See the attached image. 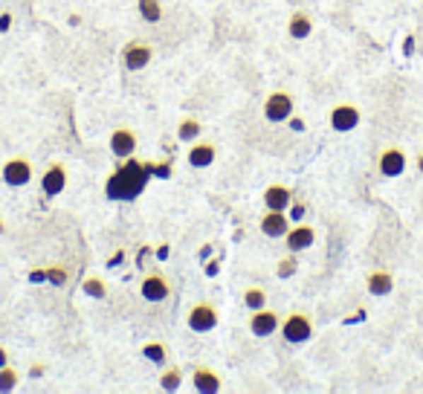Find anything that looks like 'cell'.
<instances>
[{
	"instance_id": "4fadbf2b",
	"label": "cell",
	"mask_w": 423,
	"mask_h": 394,
	"mask_svg": "<svg viewBox=\"0 0 423 394\" xmlns=\"http://www.w3.org/2000/svg\"><path fill=\"white\" fill-rule=\"evenodd\" d=\"M313 241H316V229H313V226H305V224L287 229V235H284V244H287L290 253H301V250L313 247Z\"/></svg>"
},
{
	"instance_id": "30bf717a",
	"label": "cell",
	"mask_w": 423,
	"mask_h": 394,
	"mask_svg": "<svg viewBox=\"0 0 423 394\" xmlns=\"http://www.w3.org/2000/svg\"><path fill=\"white\" fill-rule=\"evenodd\" d=\"M279 325H282L279 313L276 311H267V308H258L250 316V330L255 333V337H273V333L279 330Z\"/></svg>"
},
{
	"instance_id": "603a6c76",
	"label": "cell",
	"mask_w": 423,
	"mask_h": 394,
	"mask_svg": "<svg viewBox=\"0 0 423 394\" xmlns=\"http://www.w3.org/2000/svg\"><path fill=\"white\" fill-rule=\"evenodd\" d=\"M180 383H183V371H180L177 366H168V369L160 374V388H163V391H177Z\"/></svg>"
},
{
	"instance_id": "74e56055",
	"label": "cell",
	"mask_w": 423,
	"mask_h": 394,
	"mask_svg": "<svg viewBox=\"0 0 423 394\" xmlns=\"http://www.w3.org/2000/svg\"><path fill=\"white\" fill-rule=\"evenodd\" d=\"M6 232V224H4V218H0V235H4Z\"/></svg>"
},
{
	"instance_id": "4dcf8cb0",
	"label": "cell",
	"mask_w": 423,
	"mask_h": 394,
	"mask_svg": "<svg viewBox=\"0 0 423 394\" xmlns=\"http://www.w3.org/2000/svg\"><path fill=\"white\" fill-rule=\"evenodd\" d=\"M122 264H125V253L119 250V253H113V255L108 258V264H105V267H110V270H113V267H122Z\"/></svg>"
},
{
	"instance_id": "ac0fdd59",
	"label": "cell",
	"mask_w": 423,
	"mask_h": 394,
	"mask_svg": "<svg viewBox=\"0 0 423 394\" xmlns=\"http://www.w3.org/2000/svg\"><path fill=\"white\" fill-rule=\"evenodd\" d=\"M287 33L293 41H305L311 33H313V21L308 12H293L290 15V23H287Z\"/></svg>"
},
{
	"instance_id": "8992f818",
	"label": "cell",
	"mask_w": 423,
	"mask_h": 394,
	"mask_svg": "<svg viewBox=\"0 0 423 394\" xmlns=\"http://www.w3.org/2000/svg\"><path fill=\"white\" fill-rule=\"evenodd\" d=\"M139 293H142V299L145 301H151V305H157V301H166L168 296H171V282L163 276V272H148V276L142 279V284H139Z\"/></svg>"
},
{
	"instance_id": "484cf974",
	"label": "cell",
	"mask_w": 423,
	"mask_h": 394,
	"mask_svg": "<svg viewBox=\"0 0 423 394\" xmlns=\"http://www.w3.org/2000/svg\"><path fill=\"white\" fill-rule=\"evenodd\" d=\"M81 287H84V293H87V296H96V299H105V296H108L105 282H102V279H96V276H87V279L81 282Z\"/></svg>"
},
{
	"instance_id": "8fae6325",
	"label": "cell",
	"mask_w": 423,
	"mask_h": 394,
	"mask_svg": "<svg viewBox=\"0 0 423 394\" xmlns=\"http://www.w3.org/2000/svg\"><path fill=\"white\" fill-rule=\"evenodd\" d=\"M377 168H380V174L383 177H400L403 171H406V154H403V148H386L383 154H380V160H377Z\"/></svg>"
},
{
	"instance_id": "ba28073f",
	"label": "cell",
	"mask_w": 423,
	"mask_h": 394,
	"mask_svg": "<svg viewBox=\"0 0 423 394\" xmlns=\"http://www.w3.org/2000/svg\"><path fill=\"white\" fill-rule=\"evenodd\" d=\"M359 110L354 108V105H337V108H330V113H328V122H330V128H334L337 134H348V131H354L357 125H359Z\"/></svg>"
},
{
	"instance_id": "e575fe53",
	"label": "cell",
	"mask_w": 423,
	"mask_h": 394,
	"mask_svg": "<svg viewBox=\"0 0 423 394\" xmlns=\"http://www.w3.org/2000/svg\"><path fill=\"white\" fill-rule=\"evenodd\" d=\"M6 359H9V354H6L4 348H0V369H4V366H6Z\"/></svg>"
},
{
	"instance_id": "83f0119b",
	"label": "cell",
	"mask_w": 423,
	"mask_h": 394,
	"mask_svg": "<svg viewBox=\"0 0 423 394\" xmlns=\"http://www.w3.org/2000/svg\"><path fill=\"white\" fill-rule=\"evenodd\" d=\"M47 282L55 284V287H64L67 284V270L64 267H50L47 270Z\"/></svg>"
},
{
	"instance_id": "d6a6232c",
	"label": "cell",
	"mask_w": 423,
	"mask_h": 394,
	"mask_svg": "<svg viewBox=\"0 0 423 394\" xmlns=\"http://www.w3.org/2000/svg\"><path fill=\"white\" fill-rule=\"evenodd\" d=\"M12 26V15L6 12V15H0V33H6V29Z\"/></svg>"
},
{
	"instance_id": "9c48e42d",
	"label": "cell",
	"mask_w": 423,
	"mask_h": 394,
	"mask_svg": "<svg viewBox=\"0 0 423 394\" xmlns=\"http://www.w3.org/2000/svg\"><path fill=\"white\" fill-rule=\"evenodd\" d=\"M64 186H67V168H64V163H50L47 171L41 174V192L47 197H58V195L64 192Z\"/></svg>"
},
{
	"instance_id": "6da1fadb",
	"label": "cell",
	"mask_w": 423,
	"mask_h": 394,
	"mask_svg": "<svg viewBox=\"0 0 423 394\" xmlns=\"http://www.w3.org/2000/svg\"><path fill=\"white\" fill-rule=\"evenodd\" d=\"M151 174H154V163H151V160L139 163L134 157H125L122 163L113 168V174L108 177L105 195L110 200H137L145 192Z\"/></svg>"
},
{
	"instance_id": "9a60e30c",
	"label": "cell",
	"mask_w": 423,
	"mask_h": 394,
	"mask_svg": "<svg viewBox=\"0 0 423 394\" xmlns=\"http://www.w3.org/2000/svg\"><path fill=\"white\" fill-rule=\"evenodd\" d=\"M215 157H218V145L215 142H195L189 148V166L192 168H206V166L215 163Z\"/></svg>"
},
{
	"instance_id": "5bb4252c",
	"label": "cell",
	"mask_w": 423,
	"mask_h": 394,
	"mask_svg": "<svg viewBox=\"0 0 423 394\" xmlns=\"http://www.w3.org/2000/svg\"><path fill=\"white\" fill-rule=\"evenodd\" d=\"M290 229V218L284 215V212H273V209H267L264 215H261V232L267 238H284Z\"/></svg>"
},
{
	"instance_id": "ffe728a7",
	"label": "cell",
	"mask_w": 423,
	"mask_h": 394,
	"mask_svg": "<svg viewBox=\"0 0 423 394\" xmlns=\"http://www.w3.org/2000/svg\"><path fill=\"white\" fill-rule=\"evenodd\" d=\"M200 131H203V125L197 122L195 116H186L183 122H180V128H177V139L180 142H195L197 137H200Z\"/></svg>"
},
{
	"instance_id": "e0dca14e",
	"label": "cell",
	"mask_w": 423,
	"mask_h": 394,
	"mask_svg": "<svg viewBox=\"0 0 423 394\" xmlns=\"http://www.w3.org/2000/svg\"><path fill=\"white\" fill-rule=\"evenodd\" d=\"M192 383H195V388L203 391V394H215V391H221V377L212 371V369H206V366H197V369H195Z\"/></svg>"
},
{
	"instance_id": "5b68a950",
	"label": "cell",
	"mask_w": 423,
	"mask_h": 394,
	"mask_svg": "<svg viewBox=\"0 0 423 394\" xmlns=\"http://www.w3.org/2000/svg\"><path fill=\"white\" fill-rule=\"evenodd\" d=\"M151 58H154V50H151V44H145V41H128L122 50V64L131 73L145 70L151 64Z\"/></svg>"
},
{
	"instance_id": "8d00e7d4",
	"label": "cell",
	"mask_w": 423,
	"mask_h": 394,
	"mask_svg": "<svg viewBox=\"0 0 423 394\" xmlns=\"http://www.w3.org/2000/svg\"><path fill=\"white\" fill-rule=\"evenodd\" d=\"M417 168L423 171V154H417Z\"/></svg>"
},
{
	"instance_id": "836d02e7",
	"label": "cell",
	"mask_w": 423,
	"mask_h": 394,
	"mask_svg": "<svg viewBox=\"0 0 423 394\" xmlns=\"http://www.w3.org/2000/svg\"><path fill=\"white\" fill-rule=\"evenodd\" d=\"M215 272H218V264H215V261L206 264V276H215Z\"/></svg>"
},
{
	"instance_id": "7402d4cb",
	"label": "cell",
	"mask_w": 423,
	"mask_h": 394,
	"mask_svg": "<svg viewBox=\"0 0 423 394\" xmlns=\"http://www.w3.org/2000/svg\"><path fill=\"white\" fill-rule=\"evenodd\" d=\"M137 4H139V15H142V21H148V23H160V18H163L160 0H137Z\"/></svg>"
},
{
	"instance_id": "7c38bea8",
	"label": "cell",
	"mask_w": 423,
	"mask_h": 394,
	"mask_svg": "<svg viewBox=\"0 0 423 394\" xmlns=\"http://www.w3.org/2000/svg\"><path fill=\"white\" fill-rule=\"evenodd\" d=\"M110 151L116 160H125V157H134L137 151V134L131 128H116L110 134Z\"/></svg>"
},
{
	"instance_id": "d590c367",
	"label": "cell",
	"mask_w": 423,
	"mask_h": 394,
	"mask_svg": "<svg viewBox=\"0 0 423 394\" xmlns=\"http://www.w3.org/2000/svg\"><path fill=\"white\" fill-rule=\"evenodd\" d=\"M412 50H415V38H406V55H412Z\"/></svg>"
},
{
	"instance_id": "f546056e",
	"label": "cell",
	"mask_w": 423,
	"mask_h": 394,
	"mask_svg": "<svg viewBox=\"0 0 423 394\" xmlns=\"http://www.w3.org/2000/svg\"><path fill=\"white\" fill-rule=\"evenodd\" d=\"M154 177H171V163H154Z\"/></svg>"
},
{
	"instance_id": "3957f363",
	"label": "cell",
	"mask_w": 423,
	"mask_h": 394,
	"mask_svg": "<svg viewBox=\"0 0 423 394\" xmlns=\"http://www.w3.org/2000/svg\"><path fill=\"white\" fill-rule=\"evenodd\" d=\"M282 337L290 342V345H301V342H308L313 337V319L308 313H290L284 322H282Z\"/></svg>"
},
{
	"instance_id": "d6986e66",
	"label": "cell",
	"mask_w": 423,
	"mask_h": 394,
	"mask_svg": "<svg viewBox=\"0 0 423 394\" xmlns=\"http://www.w3.org/2000/svg\"><path fill=\"white\" fill-rule=\"evenodd\" d=\"M366 284H369L371 296H388L391 287H395V279H391V272H386V270H374V272H369Z\"/></svg>"
},
{
	"instance_id": "1f68e13d",
	"label": "cell",
	"mask_w": 423,
	"mask_h": 394,
	"mask_svg": "<svg viewBox=\"0 0 423 394\" xmlns=\"http://www.w3.org/2000/svg\"><path fill=\"white\" fill-rule=\"evenodd\" d=\"M287 122H290V128H293L296 134H301V131H305V128H308V125H305V119H299V116H290V119H287Z\"/></svg>"
},
{
	"instance_id": "2e32d148",
	"label": "cell",
	"mask_w": 423,
	"mask_h": 394,
	"mask_svg": "<svg viewBox=\"0 0 423 394\" xmlns=\"http://www.w3.org/2000/svg\"><path fill=\"white\" fill-rule=\"evenodd\" d=\"M293 203V192L287 186H267L264 189V206L267 209H273V212H287Z\"/></svg>"
},
{
	"instance_id": "52a82bcc",
	"label": "cell",
	"mask_w": 423,
	"mask_h": 394,
	"mask_svg": "<svg viewBox=\"0 0 423 394\" xmlns=\"http://www.w3.org/2000/svg\"><path fill=\"white\" fill-rule=\"evenodd\" d=\"M221 322L218 316V308L209 305V301H197V305L189 311V328L195 333H206V330H215Z\"/></svg>"
},
{
	"instance_id": "44dd1931",
	"label": "cell",
	"mask_w": 423,
	"mask_h": 394,
	"mask_svg": "<svg viewBox=\"0 0 423 394\" xmlns=\"http://www.w3.org/2000/svg\"><path fill=\"white\" fill-rule=\"evenodd\" d=\"M142 357L148 362H154V366H166V362H168V348L163 342H145L142 345Z\"/></svg>"
},
{
	"instance_id": "4316f807",
	"label": "cell",
	"mask_w": 423,
	"mask_h": 394,
	"mask_svg": "<svg viewBox=\"0 0 423 394\" xmlns=\"http://www.w3.org/2000/svg\"><path fill=\"white\" fill-rule=\"evenodd\" d=\"M15 386H18V371L4 366V369H0V391H12Z\"/></svg>"
},
{
	"instance_id": "f1b7e54d",
	"label": "cell",
	"mask_w": 423,
	"mask_h": 394,
	"mask_svg": "<svg viewBox=\"0 0 423 394\" xmlns=\"http://www.w3.org/2000/svg\"><path fill=\"white\" fill-rule=\"evenodd\" d=\"M293 209H290V218L293 221H301V218H305V212H308V206L305 203H290Z\"/></svg>"
},
{
	"instance_id": "d4e9b609",
	"label": "cell",
	"mask_w": 423,
	"mask_h": 394,
	"mask_svg": "<svg viewBox=\"0 0 423 394\" xmlns=\"http://www.w3.org/2000/svg\"><path fill=\"white\" fill-rule=\"evenodd\" d=\"M296 272H299V258H296V253H290L287 258L279 261L276 276H279V279H290V276H296Z\"/></svg>"
},
{
	"instance_id": "7a4b0ae2",
	"label": "cell",
	"mask_w": 423,
	"mask_h": 394,
	"mask_svg": "<svg viewBox=\"0 0 423 394\" xmlns=\"http://www.w3.org/2000/svg\"><path fill=\"white\" fill-rule=\"evenodd\" d=\"M293 108H296V102H293V96L287 93V90H273V93L264 99V119L267 122L282 125L293 116Z\"/></svg>"
},
{
	"instance_id": "cb8c5ba5",
	"label": "cell",
	"mask_w": 423,
	"mask_h": 394,
	"mask_svg": "<svg viewBox=\"0 0 423 394\" xmlns=\"http://www.w3.org/2000/svg\"><path fill=\"white\" fill-rule=\"evenodd\" d=\"M244 305H247V311H258V308H264V305H267V293H264L261 287H247V293H244Z\"/></svg>"
},
{
	"instance_id": "277c9868",
	"label": "cell",
	"mask_w": 423,
	"mask_h": 394,
	"mask_svg": "<svg viewBox=\"0 0 423 394\" xmlns=\"http://www.w3.org/2000/svg\"><path fill=\"white\" fill-rule=\"evenodd\" d=\"M0 177H4V183L12 186V189L29 186V180H33V163H29L26 157H12V160L4 163V171H0Z\"/></svg>"
}]
</instances>
